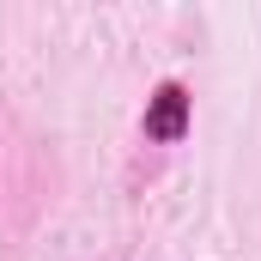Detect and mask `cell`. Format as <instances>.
<instances>
[{
    "label": "cell",
    "mask_w": 261,
    "mask_h": 261,
    "mask_svg": "<svg viewBox=\"0 0 261 261\" xmlns=\"http://www.w3.org/2000/svg\"><path fill=\"white\" fill-rule=\"evenodd\" d=\"M182 128H189V91L182 85H164L152 97V110H146V134L152 140H176Z\"/></svg>",
    "instance_id": "6da1fadb"
}]
</instances>
